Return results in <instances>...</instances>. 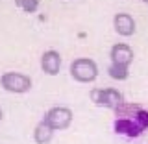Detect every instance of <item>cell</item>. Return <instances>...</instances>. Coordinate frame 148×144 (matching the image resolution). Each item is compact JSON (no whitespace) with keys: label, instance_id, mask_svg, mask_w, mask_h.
Instances as JSON below:
<instances>
[{"label":"cell","instance_id":"cell-4","mask_svg":"<svg viewBox=\"0 0 148 144\" xmlns=\"http://www.w3.org/2000/svg\"><path fill=\"white\" fill-rule=\"evenodd\" d=\"M0 85L4 91L13 92V94H24L32 89V78L22 72H4L0 76Z\"/></svg>","mask_w":148,"mask_h":144},{"label":"cell","instance_id":"cell-11","mask_svg":"<svg viewBox=\"0 0 148 144\" xmlns=\"http://www.w3.org/2000/svg\"><path fill=\"white\" fill-rule=\"evenodd\" d=\"M2 117H4V113H2V109H0V122H2Z\"/></svg>","mask_w":148,"mask_h":144},{"label":"cell","instance_id":"cell-12","mask_svg":"<svg viewBox=\"0 0 148 144\" xmlns=\"http://www.w3.org/2000/svg\"><path fill=\"white\" fill-rule=\"evenodd\" d=\"M143 2H148V0H143Z\"/></svg>","mask_w":148,"mask_h":144},{"label":"cell","instance_id":"cell-5","mask_svg":"<svg viewBox=\"0 0 148 144\" xmlns=\"http://www.w3.org/2000/svg\"><path fill=\"white\" fill-rule=\"evenodd\" d=\"M91 100L100 107L108 109H117L119 105L124 104V96L119 89L108 87V89H92L91 91Z\"/></svg>","mask_w":148,"mask_h":144},{"label":"cell","instance_id":"cell-6","mask_svg":"<svg viewBox=\"0 0 148 144\" xmlns=\"http://www.w3.org/2000/svg\"><path fill=\"white\" fill-rule=\"evenodd\" d=\"M43 120L54 129V131H63V129H67L72 122V111L69 107H65V105H56V107L46 111Z\"/></svg>","mask_w":148,"mask_h":144},{"label":"cell","instance_id":"cell-9","mask_svg":"<svg viewBox=\"0 0 148 144\" xmlns=\"http://www.w3.org/2000/svg\"><path fill=\"white\" fill-rule=\"evenodd\" d=\"M54 133H56L54 129L50 128L45 120H41V122L35 126V129H34V141H35V144H48L50 141H52Z\"/></svg>","mask_w":148,"mask_h":144},{"label":"cell","instance_id":"cell-8","mask_svg":"<svg viewBox=\"0 0 148 144\" xmlns=\"http://www.w3.org/2000/svg\"><path fill=\"white\" fill-rule=\"evenodd\" d=\"M113 28L119 35L122 37H132L135 33V20L130 13H117L113 17Z\"/></svg>","mask_w":148,"mask_h":144},{"label":"cell","instance_id":"cell-7","mask_svg":"<svg viewBox=\"0 0 148 144\" xmlns=\"http://www.w3.org/2000/svg\"><path fill=\"white\" fill-rule=\"evenodd\" d=\"M41 68L48 76H58L59 68H61V54L56 50H46L41 55Z\"/></svg>","mask_w":148,"mask_h":144},{"label":"cell","instance_id":"cell-3","mask_svg":"<svg viewBox=\"0 0 148 144\" xmlns=\"http://www.w3.org/2000/svg\"><path fill=\"white\" fill-rule=\"evenodd\" d=\"M71 76L80 83H92L98 78V65L89 57H78L71 63Z\"/></svg>","mask_w":148,"mask_h":144},{"label":"cell","instance_id":"cell-1","mask_svg":"<svg viewBox=\"0 0 148 144\" xmlns=\"http://www.w3.org/2000/svg\"><path fill=\"white\" fill-rule=\"evenodd\" d=\"M117 118L113 122L115 133L128 139L141 137L148 129V111L137 104H122L115 109Z\"/></svg>","mask_w":148,"mask_h":144},{"label":"cell","instance_id":"cell-10","mask_svg":"<svg viewBox=\"0 0 148 144\" xmlns=\"http://www.w3.org/2000/svg\"><path fill=\"white\" fill-rule=\"evenodd\" d=\"M17 4L26 13H35L39 9V0H17Z\"/></svg>","mask_w":148,"mask_h":144},{"label":"cell","instance_id":"cell-2","mask_svg":"<svg viewBox=\"0 0 148 144\" xmlns=\"http://www.w3.org/2000/svg\"><path fill=\"white\" fill-rule=\"evenodd\" d=\"M109 59H111V65L108 68L109 76L113 78V80H119V81L128 80L130 65L133 63V50H132V46L126 44V43L113 44L111 50H109Z\"/></svg>","mask_w":148,"mask_h":144}]
</instances>
